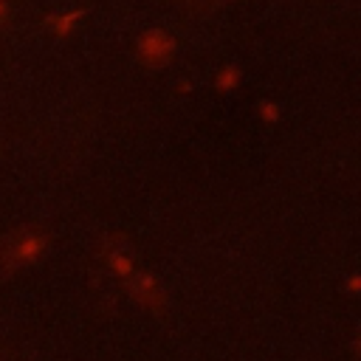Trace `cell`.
Instances as JSON below:
<instances>
[{
    "label": "cell",
    "instance_id": "obj_1",
    "mask_svg": "<svg viewBox=\"0 0 361 361\" xmlns=\"http://www.w3.org/2000/svg\"><path fill=\"white\" fill-rule=\"evenodd\" d=\"M45 251H48V234L45 231H39L34 226L17 228L0 243V268L8 274L20 271L25 265H34Z\"/></svg>",
    "mask_w": 361,
    "mask_h": 361
},
{
    "label": "cell",
    "instance_id": "obj_2",
    "mask_svg": "<svg viewBox=\"0 0 361 361\" xmlns=\"http://www.w3.org/2000/svg\"><path fill=\"white\" fill-rule=\"evenodd\" d=\"M127 290L133 293V299L138 305H144L147 310L152 313H164L166 310V293L164 288L158 285V279L147 271H135L130 279H127Z\"/></svg>",
    "mask_w": 361,
    "mask_h": 361
},
{
    "label": "cell",
    "instance_id": "obj_3",
    "mask_svg": "<svg viewBox=\"0 0 361 361\" xmlns=\"http://www.w3.org/2000/svg\"><path fill=\"white\" fill-rule=\"evenodd\" d=\"M172 51H175V39L161 28H152L138 39V56L144 62H149V65L166 62L172 56Z\"/></svg>",
    "mask_w": 361,
    "mask_h": 361
},
{
    "label": "cell",
    "instance_id": "obj_4",
    "mask_svg": "<svg viewBox=\"0 0 361 361\" xmlns=\"http://www.w3.org/2000/svg\"><path fill=\"white\" fill-rule=\"evenodd\" d=\"M104 259H107L110 271H113L118 279H124V282H127V279L135 274V262H133V257H130L127 245H121L118 240L107 243V248H104Z\"/></svg>",
    "mask_w": 361,
    "mask_h": 361
},
{
    "label": "cell",
    "instance_id": "obj_5",
    "mask_svg": "<svg viewBox=\"0 0 361 361\" xmlns=\"http://www.w3.org/2000/svg\"><path fill=\"white\" fill-rule=\"evenodd\" d=\"M237 79H240V71H237L234 65H228V68H223V71H220L217 85H220V87H226V90H231V87L237 85Z\"/></svg>",
    "mask_w": 361,
    "mask_h": 361
},
{
    "label": "cell",
    "instance_id": "obj_6",
    "mask_svg": "<svg viewBox=\"0 0 361 361\" xmlns=\"http://www.w3.org/2000/svg\"><path fill=\"white\" fill-rule=\"evenodd\" d=\"M262 110H265V118H276V107H274V104H271V107H268V104H265V107H262Z\"/></svg>",
    "mask_w": 361,
    "mask_h": 361
},
{
    "label": "cell",
    "instance_id": "obj_7",
    "mask_svg": "<svg viewBox=\"0 0 361 361\" xmlns=\"http://www.w3.org/2000/svg\"><path fill=\"white\" fill-rule=\"evenodd\" d=\"M6 14H8V6H6V0H0V23L6 20Z\"/></svg>",
    "mask_w": 361,
    "mask_h": 361
},
{
    "label": "cell",
    "instance_id": "obj_8",
    "mask_svg": "<svg viewBox=\"0 0 361 361\" xmlns=\"http://www.w3.org/2000/svg\"><path fill=\"white\" fill-rule=\"evenodd\" d=\"M355 290H358V276L350 279V293H355Z\"/></svg>",
    "mask_w": 361,
    "mask_h": 361
}]
</instances>
